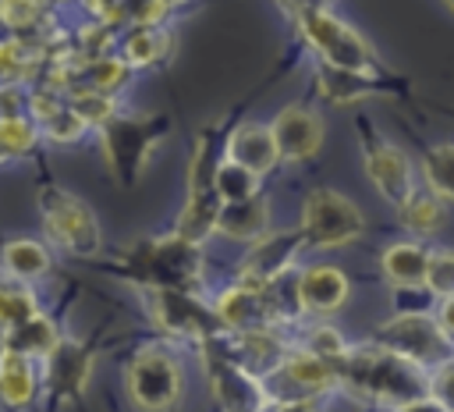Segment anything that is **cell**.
I'll return each instance as SVG.
<instances>
[{"mask_svg": "<svg viewBox=\"0 0 454 412\" xmlns=\"http://www.w3.org/2000/svg\"><path fill=\"white\" fill-rule=\"evenodd\" d=\"M337 384H344L358 398L394 405V408L429 394L426 366H419L404 355H394L380 345L355 348V352L348 348V355L337 362Z\"/></svg>", "mask_w": 454, "mask_h": 412, "instance_id": "cell-1", "label": "cell"}, {"mask_svg": "<svg viewBox=\"0 0 454 412\" xmlns=\"http://www.w3.org/2000/svg\"><path fill=\"white\" fill-rule=\"evenodd\" d=\"M298 28H301L305 43L319 53L323 67H337V71H351V75L376 78L380 60H376V53H372V46H369L348 21H340L330 7L301 11V14H298Z\"/></svg>", "mask_w": 454, "mask_h": 412, "instance_id": "cell-2", "label": "cell"}, {"mask_svg": "<svg viewBox=\"0 0 454 412\" xmlns=\"http://www.w3.org/2000/svg\"><path fill=\"white\" fill-rule=\"evenodd\" d=\"M163 131H167V117H156V114L121 117V114H114L99 128V146H103L110 174L121 185H135L149 163V153L163 139Z\"/></svg>", "mask_w": 454, "mask_h": 412, "instance_id": "cell-3", "label": "cell"}, {"mask_svg": "<svg viewBox=\"0 0 454 412\" xmlns=\"http://www.w3.org/2000/svg\"><path fill=\"white\" fill-rule=\"evenodd\" d=\"M202 252L188 238H160V242H138L128 252V273L145 288H188L199 281Z\"/></svg>", "mask_w": 454, "mask_h": 412, "instance_id": "cell-4", "label": "cell"}, {"mask_svg": "<svg viewBox=\"0 0 454 412\" xmlns=\"http://www.w3.org/2000/svg\"><path fill=\"white\" fill-rule=\"evenodd\" d=\"M216 142H213V131L206 128L195 142V153H192V163H188V202L181 210V224H177V238H188V242H202L206 234L216 231V213H220V195H216Z\"/></svg>", "mask_w": 454, "mask_h": 412, "instance_id": "cell-5", "label": "cell"}, {"mask_svg": "<svg viewBox=\"0 0 454 412\" xmlns=\"http://www.w3.org/2000/svg\"><path fill=\"white\" fill-rule=\"evenodd\" d=\"M39 217H43L50 242L71 256H92L103 242L99 220L92 217V210L64 188H43L39 192Z\"/></svg>", "mask_w": 454, "mask_h": 412, "instance_id": "cell-6", "label": "cell"}, {"mask_svg": "<svg viewBox=\"0 0 454 412\" xmlns=\"http://www.w3.org/2000/svg\"><path fill=\"white\" fill-rule=\"evenodd\" d=\"M365 220H362V210L344 199L340 192H330V188H316L305 195V206H301V238L305 245L312 249H340L348 242H355L362 234Z\"/></svg>", "mask_w": 454, "mask_h": 412, "instance_id": "cell-7", "label": "cell"}, {"mask_svg": "<svg viewBox=\"0 0 454 412\" xmlns=\"http://www.w3.org/2000/svg\"><path fill=\"white\" fill-rule=\"evenodd\" d=\"M145 302L153 320L177 337H195V341H209L223 330L220 316L213 305L199 302L188 288H145Z\"/></svg>", "mask_w": 454, "mask_h": 412, "instance_id": "cell-8", "label": "cell"}, {"mask_svg": "<svg viewBox=\"0 0 454 412\" xmlns=\"http://www.w3.org/2000/svg\"><path fill=\"white\" fill-rule=\"evenodd\" d=\"M376 341H380V348H387L394 355H404V359H411L419 366H436V362L443 366L447 355H450V341L440 330L436 316H429V313H401V316H394L390 323H383L376 330Z\"/></svg>", "mask_w": 454, "mask_h": 412, "instance_id": "cell-9", "label": "cell"}, {"mask_svg": "<svg viewBox=\"0 0 454 412\" xmlns=\"http://www.w3.org/2000/svg\"><path fill=\"white\" fill-rule=\"evenodd\" d=\"M128 394L142 412H167L181 394V373L167 352L145 348L128 366Z\"/></svg>", "mask_w": 454, "mask_h": 412, "instance_id": "cell-10", "label": "cell"}, {"mask_svg": "<svg viewBox=\"0 0 454 412\" xmlns=\"http://www.w3.org/2000/svg\"><path fill=\"white\" fill-rule=\"evenodd\" d=\"M220 334L206 341V348H209V359H206V366H209V387L216 391V398L223 401L227 412H262L270 405V394L262 391L259 376H252L245 366H238L227 355Z\"/></svg>", "mask_w": 454, "mask_h": 412, "instance_id": "cell-11", "label": "cell"}, {"mask_svg": "<svg viewBox=\"0 0 454 412\" xmlns=\"http://www.w3.org/2000/svg\"><path fill=\"white\" fill-rule=\"evenodd\" d=\"M301 245H305L301 231H273V234L255 238V245L248 249V256L238 266V284L241 288H266L273 277L294 270Z\"/></svg>", "mask_w": 454, "mask_h": 412, "instance_id": "cell-12", "label": "cell"}, {"mask_svg": "<svg viewBox=\"0 0 454 412\" xmlns=\"http://www.w3.org/2000/svg\"><path fill=\"white\" fill-rule=\"evenodd\" d=\"M365 174H369L372 188H376L387 202H394V206L408 202L411 192L419 188V185H415V167H411V160H408L394 142L369 139V135H365Z\"/></svg>", "mask_w": 454, "mask_h": 412, "instance_id": "cell-13", "label": "cell"}, {"mask_svg": "<svg viewBox=\"0 0 454 412\" xmlns=\"http://www.w3.org/2000/svg\"><path fill=\"white\" fill-rule=\"evenodd\" d=\"M270 131H273V142H277V156L287 160V163L309 160L323 146V117L312 107H301V103L284 107L273 117Z\"/></svg>", "mask_w": 454, "mask_h": 412, "instance_id": "cell-14", "label": "cell"}, {"mask_svg": "<svg viewBox=\"0 0 454 412\" xmlns=\"http://www.w3.org/2000/svg\"><path fill=\"white\" fill-rule=\"evenodd\" d=\"M213 309H216L223 330H231V334L273 330V323H280L277 313H273V305H270V298H266L259 288H241V284H234V288H227V291L216 298Z\"/></svg>", "mask_w": 454, "mask_h": 412, "instance_id": "cell-15", "label": "cell"}, {"mask_svg": "<svg viewBox=\"0 0 454 412\" xmlns=\"http://www.w3.org/2000/svg\"><path fill=\"white\" fill-rule=\"evenodd\" d=\"M223 160H231V163H238V167H245V170H252V174H266V170H273L277 163H280V156H277V142H273V131H270V124H241V128H234L231 135H227V146H223Z\"/></svg>", "mask_w": 454, "mask_h": 412, "instance_id": "cell-16", "label": "cell"}, {"mask_svg": "<svg viewBox=\"0 0 454 412\" xmlns=\"http://www.w3.org/2000/svg\"><path fill=\"white\" fill-rule=\"evenodd\" d=\"M348 298V277L344 270L330 263H312L298 273V302L309 313H333Z\"/></svg>", "mask_w": 454, "mask_h": 412, "instance_id": "cell-17", "label": "cell"}, {"mask_svg": "<svg viewBox=\"0 0 454 412\" xmlns=\"http://www.w3.org/2000/svg\"><path fill=\"white\" fill-rule=\"evenodd\" d=\"M89 369H92V355L78 341H57L53 352L46 355V384L60 398L82 394V387L89 380Z\"/></svg>", "mask_w": 454, "mask_h": 412, "instance_id": "cell-18", "label": "cell"}, {"mask_svg": "<svg viewBox=\"0 0 454 412\" xmlns=\"http://www.w3.org/2000/svg\"><path fill=\"white\" fill-rule=\"evenodd\" d=\"M216 231L234 242H255L270 234V202L262 195H248L238 202H220Z\"/></svg>", "mask_w": 454, "mask_h": 412, "instance_id": "cell-19", "label": "cell"}, {"mask_svg": "<svg viewBox=\"0 0 454 412\" xmlns=\"http://www.w3.org/2000/svg\"><path fill=\"white\" fill-rule=\"evenodd\" d=\"M92 18L110 28H138V25H160L170 11L167 0H85Z\"/></svg>", "mask_w": 454, "mask_h": 412, "instance_id": "cell-20", "label": "cell"}, {"mask_svg": "<svg viewBox=\"0 0 454 412\" xmlns=\"http://www.w3.org/2000/svg\"><path fill=\"white\" fill-rule=\"evenodd\" d=\"M277 373H284L294 387H301V391H309V394H319V391H326V387L337 384V362L319 359V355H312V352H305V348L287 352Z\"/></svg>", "mask_w": 454, "mask_h": 412, "instance_id": "cell-21", "label": "cell"}, {"mask_svg": "<svg viewBox=\"0 0 454 412\" xmlns=\"http://www.w3.org/2000/svg\"><path fill=\"white\" fill-rule=\"evenodd\" d=\"M383 273L390 284L397 288H422L426 281V263H429V249L419 242H394L383 252Z\"/></svg>", "mask_w": 454, "mask_h": 412, "instance_id": "cell-22", "label": "cell"}, {"mask_svg": "<svg viewBox=\"0 0 454 412\" xmlns=\"http://www.w3.org/2000/svg\"><path fill=\"white\" fill-rule=\"evenodd\" d=\"M167 50H170V36L163 25H138V28H124L117 57L128 67H149V64L163 60Z\"/></svg>", "mask_w": 454, "mask_h": 412, "instance_id": "cell-23", "label": "cell"}, {"mask_svg": "<svg viewBox=\"0 0 454 412\" xmlns=\"http://www.w3.org/2000/svg\"><path fill=\"white\" fill-rule=\"evenodd\" d=\"M60 341V334H57V327H53V320H46L43 313H35V316H28L25 323H14V327H7V334H4V348H11V352H18V355H28V359H46L50 352H53V345Z\"/></svg>", "mask_w": 454, "mask_h": 412, "instance_id": "cell-24", "label": "cell"}, {"mask_svg": "<svg viewBox=\"0 0 454 412\" xmlns=\"http://www.w3.org/2000/svg\"><path fill=\"white\" fill-rule=\"evenodd\" d=\"M35 394V369L28 355H18L11 348L0 352V398L14 408L28 405Z\"/></svg>", "mask_w": 454, "mask_h": 412, "instance_id": "cell-25", "label": "cell"}, {"mask_svg": "<svg viewBox=\"0 0 454 412\" xmlns=\"http://www.w3.org/2000/svg\"><path fill=\"white\" fill-rule=\"evenodd\" d=\"M316 85H319V96H323L326 103H333V107H348V103L365 99V96H372V92L380 89L376 78L351 75V71H337V67H319Z\"/></svg>", "mask_w": 454, "mask_h": 412, "instance_id": "cell-26", "label": "cell"}, {"mask_svg": "<svg viewBox=\"0 0 454 412\" xmlns=\"http://www.w3.org/2000/svg\"><path fill=\"white\" fill-rule=\"evenodd\" d=\"M0 263L7 270V277H18V281H35L50 270V252L43 242H32V238H18V242H7L4 252H0Z\"/></svg>", "mask_w": 454, "mask_h": 412, "instance_id": "cell-27", "label": "cell"}, {"mask_svg": "<svg viewBox=\"0 0 454 412\" xmlns=\"http://www.w3.org/2000/svg\"><path fill=\"white\" fill-rule=\"evenodd\" d=\"M422 181L440 202H454V142L433 146L422 156Z\"/></svg>", "mask_w": 454, "mask_h": 412, "instance_id": "cell-28", "label": "cell"}, {"mask_svg": "<svg viewBox=\"0 0 454 412\" xmlns=\"http://www.w3.org/2000/svg\"><path fill=\"white\" fill-rule=\"evenodd\" d=\"M397 210H401L404 227L415 231V234H433V231H440L443 220H447V206H443L433 192H419V188H415L411 199L401 202Z\"/></svg>", "mask_w": 454, "mask_h": 412, "instance_id": "cell-29", "label": "cell"}, {"mask_svg": "<svg viewBox=\"0 0 454 412\" xmlns=\"http://www.w3.org/2000/svg\"><path fill=\"white\" fill-rule=\"evenodd\" d=\"M39 309H35V295L28 291V284L18 281V277H4L0 281V323L14 327V323H25Z\"/></svg>", "mask_w": 454, "mask_h": 412, "instance_id": "cell-30", "label": "cell"}, {"mask_svg": "<svg viewBox=\"0 0 454 412\" xmlns=\"http://www.w3.org/2000/svg\"><path fill=\"white\" fill-rule=\"evenodd\" d=\"M67 96V107L85 121V128H103L114 114H117V103H114V96H106V92H96V89H71V92H64Z\"/></svg>", "mask_w": 454, "mask_h": 412, "instance_id": "cell-31", "label": "cell"}, {"mask_svg": "<svg viewBox=\"0 0 454 412\" xmlns=\"http://www.w3.org/2000/svg\"><path fill=\"white\" fill-rule=\"evenodd\" d=\"M216 195H220V202H238V199L259 195V174H252L231 160H220L216 163Z\"/></svg>", "mask_w": 454, "mask_h": 412, "instance_id": "cell-32", "label": "cell"}, {"mask_svg": "<svg viewBox=\"0 0 454 412\" xmlns=\"http://www.w3.org/2000/svg\"><path fill=\"white\" fill-rule=\"evenodd\" d=\"M39 139V128L32 117H0V153L4 156H25Z\"/></svg>", "mask_w": 454, "mask_h": 412, "instance_id": "cell-33", "label": "cell"}, {"mask_svg": "<svg viewBox=\"0 0 454 412\" xmlns=\"http://www.w3.org/2000/svg\"><path fill=\"white\" fill-rule=\"evenodd\" d=\"M35 128H39L50 142H78V139L89 131V128H85V121H82L67 103H64L60 110H53L50 117H43Z\"/></svg>", "mask_w": 454, "mask_h": 412, "instance_id": "cell-34", "label": "cell"}, {"mask_svg": "<svg viewBox=\"0 0 454 412\" xmlns=\"http://www.w3.org/2000/svg\"><path fill=\"white\" fill-rule=\"evenodd\" d=\"M422 288H429L436 298H454V252H429Z\"/></svg>", "mask_w": 454, "mask_h": 412, "instance_id": "cell-35", "label": "cell"}, {"mask_svg": "<svg viewBox=\"0 0 454 412\" xmlns=\"http://www.w3.org/2000/svg\"><path fill=\"white\" fill-rule=\"evenodd\" d=\"M301 348L312 352V355H319V359H330V362H340L348 355V345H344V337L333 327H312Z\"/></svg>", "mask_w": 454, "mask_h": 412, "instance_id": "cell-36", "label": "cell"}, {"mask_svg": "<svg viewBox=\"0 0 454 412\" xmlns=\"http://www.w3.org/2000/svg\"><path fill=\"white\" fill-rule=\"evenodd\" d=\"M429 394H433L447 412H454V359H447V362L436 369V376H429Z\"/></svg>", "mask_w": 454, "mask_h": 412, "instance_id": "cell-37", "label": "cell"}, {"mask_svg": "<svg viewBox=\"0 0 454 412\" xmlns=\"http://www.w3.org/2000/svg\"><path fill=\"white\" fill-rule=\"evenodd\" d=\"M436 323H440V330L447 334V341L454 345V298H443V305H440V313H436Z\"/></svg>", "mask_w": 454, "mask_h": 412, "instance_id": "cell-38", "label": "cell"}, {"mask_svg": "<svg viewBox=\"0 0 454 412\" xmlns=\"http://www.w3.org/2000/svg\"><path fill=\"white\" fill-rule=\"evenodd\" d=\"M262 412H316V405L309 398H287V401H277V405H266Z\"/></svg>", "mask_w": 454, "mask_h": 412, "instance_id": "cell-39", "label": "cell"}, {"mask_svg": "<svg viewBox=\"0 0 454 412\" xmlns=\"http://www.w3.org/2000/svg\"><path fill=\"white\" fill-rule=\"evenodd\" d=\"M397 412H447L433 394H426V398H415V401H408V405H401Z\"/></svg>", "mask_w": 454, "mask_h": 412, "instance_id": "cell-40", "label": "cell"}, {"mask_svg": "<svg viewBox=\"0 0 454 412\" xmlns=\"http://www.w3.org/2000/svg\"><path fill=\"white\" fill-rule=\"evenodd\" d=\"M294 18L301 14V11H316V7H330V0H280Z\"/></svg>", "mask_w": 454, "mask_h": 412, "instance_id": "cell-41", "label": "cell"}, {"mask_svg": "<svg viewBox=\"0 0 454 412\" xmlns=\"http://www.w3.org/2000/svg\"><path fill=\"white\" fill-rule=\"evenodd\" d=\"M447 7H450V11H454V0H447Z\"/></svg>", "mask_w": 454, "mask_h": 412, "instance_id": "cell-42", "label": "cell"}, {"mask_svg": "<svg viewBox=\"0 0 454 412\" xmlns=\"http://www.w3.org/2000/svg\"><path fill=\"white\" fill-rule=\"evenodd\" d=\"M4 160H7V156H4V153H0V163H4Z\"/></svg>", "mask_w": 454, "mask_h": 412, "instance_id": "cell-43", "label": "cell"}, {"mask_svg": "<svg viewBox=\"0 0 454 412\" xmlns=\"http://www.w3.org/2000/svg\"><path fill=\"white\" fill-rule=\"evenodd\" d=\"M167 4H181V0H167Z\"/></svg>", "mask_w": 454, "mask_h": 412, "instance_id": "cell-44", "label": "cell"}, {"mask_svg": "<svg viewBox=\"0 0 454 412\" xmlns=\"http://www.w3.org/2000/svg\"><path fill=\"white\" fill-rule=\"evenodd\" d=\"M60 4H67V0H60Z\"/></svg>", "mask_w": 454, "mask_h": 412, "instance_id": "cell-45", "label": "cell"}]
</instances>
